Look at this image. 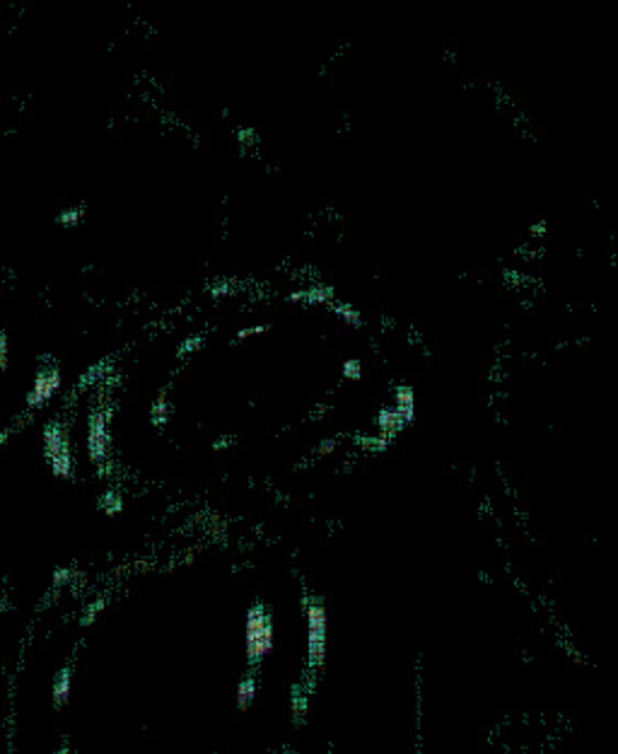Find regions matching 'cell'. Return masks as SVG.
Listing matches in <instances>:
<instances>
[{"label":"cell","instance_id":"6da1fadb","mask_svg":"<svg viewBox=\"0 0 618 754\" xmlns=\"http://www.w3.org/2000/svg\"><path fill=\"white\" fill-rule=\"evenodd\" d=\"M275 631L263 604H251L244 621V653L249 660H263L273 651Z\"/></svg>","mask_w":618,"mask_h":754},{"label":"cell","instance_id":"7a4b0ae2","mask_svg":"<svg viewBox=\"0 0 618 754\" xmlns=\"http://www.w3.org/2000/svg\"><path fill=\"white\" fill-rule=\"evenodd\" d=\"M305 616H307V655L309 665L314 670H322L327 663V634H329V619L327 607L319 597L305 599Z\"/></svg>","mask_w":618,"mask_h":754},{"label":"cell","instance_id":"3957f363","mask_svg":"<svg viewBox=\"0 0 618 754\" xmlns=\"http://www.w3.org/2000/svg\"><path fill=\"white\" fill-rule=\"evenodd\" d=\"M254 696H256V682L251 680V677H242L239 684H237V691H235V703H237V711L244 713L246 708L251 706Z\"/></svg>","mask_w":618,"mask_h":754},{"label":"cell","instance_id":"277c9868","mask_svg":"<svg viewBox=\"0 0 618 754\" xmlns=\"http://www.w3.org/2000/svg\"><path fill=\"white\" fill-rule=\"evenodd\" d=\"M68 694H70V677L63 675V677H58L56 687H53V703H56V706H63V703L68 701Z\"/></svg>","mask_w":618,"mask_h":754}]
</instances>
